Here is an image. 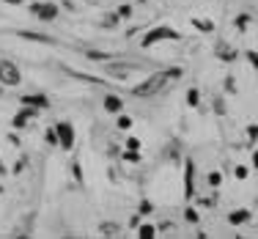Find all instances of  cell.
I'll return each mask as SVG.
<instances>
[{
  "instance_id": "1",
  "label": "cell",
  "mask_w": 258,
  "mask_h": 239,
  "mask_svg": "<svg viewBox=\"0 0 258 239\" xmlns=\"http://www.w3.org/2000/svg\"><path fill=\"white\" fill-rule=\"evenodd\" d=\"M184 75V72L179 69V66H168V69H159V72H154V75H151L149 80H143V83H138L132 88V94L135 96H157L159 91H165L168 88L170 83H173V80H179Z\"/></svg>"
},
{
  "instance_id": "2",
  "label": "cell",
  "mask_w": 258,
  "mask_h": 239,
  "mask_svg": "<svg viewBox=\"0 0 258 239\" xmlns=\"http://www.w3.org/2000/svg\"><path fill=\"white\" fill-rule=\"evenodd\" d=\"M181 39V33L176 28H170V25H157V28H151L149 33L140 39V50H151L154 44H159V41H179Z\"/></svg>"
},
{
  "instance_id": "3",
  "label": "cell",
  "mask_w": 258,
  "mask_h": 239,
  "mask_svg": "<svg viewBox=\"0 0 258 239\" xmlns=\"http://www.w3.org/2000/svg\"><path fill=\"white\" fill-rule=\"evenodd\" d=\"M143 69H146L143 64H132V61H115V64H107V61H104V72L115 80H129L135 72H143Z\"/></svg>"
},
{
  "instance_id": "4",
  "label": "cell",
  "mask_w": 258,
  "mask_h": 239,
  "mask_svg": "<svg viewBox=\"0 0 258 239\" xmlns=\"http://www.w3.org/2000/svg\"><path fill=\"white\" fill-rule=\"evenodd\" d=\"M20 83H22L20 66L9 58H0V85H3V88H17Z\"/></svg>"
},
{
  "instance_id": "5",
  "label": "cell",
  "mask_w": 258,
  "mask_h": 239,
  "mask_svg": "<svg viewBox=\"0 0 258 239\" xmlns=\"http://www.w3.org/2000/svg\"><path fill=\"white\" fill-rule=\"evenodd\" d=\"M55 135H58V149H63V151L75 149L77 132H75V127H72L69 121H58V124H55Z\"/></svg>"
},
{
  "instance_id": "6",
  "label": "cell",
  "mask_w": 258,
  "mask_h": 239,
  "mask_svg": "<svg viewBox=\"0 0 258 239\" xmlns=\"http://www.w3.org/2000/svg\"><path fill=\"white\" fill-rule=\"evenodd\" d=\"M28 14H33L36 20H41V22H52L55 17H58V6L50 3V0H41V3H30V6H28Z\"/></svg>"
},
{
  "instance_id": "7",
  "label": "cell",
  "mask_w": 258,
  "mask_h": 239,
  "mask_svg": "<svg viewBox=\"0 0 258 239\" xmlns=\"http://www.w3.org/2000/svg\"><path fill=\"white\" fill-rule=\"evenodd\" d=\"M41 110H36V107H28V105H22L20 110H17L14 113V118H11V127H14V130H25V127L30 124V121L36 118V115H39Z\"/></svg>"
},
{
  "instance_id": "8",
  "label": "cell",
  "mask_w": 258,
  "mask_h": 239,
  "mask_svg": "<svg viewBox=\"0 0 258 239\" xmlns=\"http://www.w3.org/2000/svg\"><path fill=\"white\" fill-rule=\"evenodd\" d=\"M184 198L192 201L195 198V162L192 159H184Z\"/></svg>"
},
{
  "instance_id": "9",
  "label": "cell",
  "mask_w": 258,
  "mask_h": 239,
  "mask_svg": "<svg viewBox=\"0 0 258 239\" xmlns=\"http://www.w3.org/2000/svg\"><path fill=\"white\" fill-rule=\"evenodd\" d=\"M20 102L28 105V107H36V110L50 107V96H44V94H25V96H20Z\"/></svg>"
},
{
  "instance_id": "10",
  "label": "cell",
  "mask_w": 258,
  "mask_h": 239,
  "mask_svg": "<svg viewBox=\"0 0 258 239\" xmlns=\"http://www.w3.org/2000/svg\"><path fill=\"white\" fill-rule=\"evenodd\" d=\"M17 36L25 39V41H39V44H58V39L44 36V33H36V30H17Z\"/></svg>"
},
{
  "instance_id": "11",
  "label": "cell",
  "mask_w": 258,
  "mask_h": 239,
  "mask_svg": "<svg viewBox=\"0 0 258 239\" xmlns=\"http://www.w3.org/2000/svg\"><path fill=\"white\" fill-rule=\"evenodd\" d=\"M250 220H253V212H250V209H233L228 214V223L231 225H244V223H250Z\"/></svg>"
},
{
  "instance_id": "12",
  "label": "cell",
  "mask_w": 258,
  "mask_h": 239,
  "mask_svg": "<svg viewBox=\"0 0 258 239\" xmlns=\"http://www.w3.org/2000/svg\"><path fill=\"white\" fill-rule=\"evenodd\" d=\"M104 110H107V113H115V115H118L121 110H124V102H121V96H118V94H107V96H104Z\"/></svg>"
},
{
  "instance_id": "13",
  "label": "cell",
  "mask_w": 258,
  "mask_h": 239,
  "mask_svg": "<svg viewBox=\"0 0 258 239\" xmlns=\"http://www.w3.org/2000/svg\"><path fill=\"white\" fill-rule=\"evenodd\" d=\"M217 55H220V61H225V64H231V61H236V50L228 44H220L217 47Z\"/></svg>"
},
{
  "instance_id": "14",
  "label": "cell",
  "mask_w": 258,
  "mask_h": 239,
  "mask_svg": "<svg viewBox=\"0 0 258 239\" xmlns=\"http://www.w3.org/2000/svg\"><path fill=\"white\" fill-rule=\"evenodd\" d=\"M192 28L201 30V33H214V22L212 20H201V17H195V20H192Z\"/></svg>"
},
{
  "instance_id": "15",
  "label": "cell",
  "mask_w": 258,
  "mask_h": 239,
  "mask_svg": "<svg viewBox=\"0 0 258 239\" xmlns=\"http://www.w3.org/2000/svg\"><path fill=\"white\" fill-rule=\"evenodd\" d=\"M99 234L102 236H118L121 234V225L118 223H102L99 225Z\"/></svg>"
},
{
  "instance_id": "16",
  "label": "cell",
  "mask_w": 258,
  "mask_h": 239,
  "mask_svg": "<svg viewBox=\"0 0 258 239\" xmlns=\"http://www.w3.org/2000/svg\"><path fill=\"white\" fill-rule=\"evenodd\" d=\"M138 236L140 239H154L157 236V228H154V225H149V223H140L138 225Z\"/></svg>"
},
{
  "instance_id": "17",
  "label": "cell",
  "mask_w": 258,
  "mask_h": 239,
  "mask_svg": "<svg viewBox=\"0 0 258 239\" xmlns=\"http://www.w3.org/2000/svg\"><path fill=\"white\" fill-rule=\"evenodd\" d=\"M187 105L189 107H201V91L198 88H189L187 91Z\"/></svg>"
},
{
  "instance_id": "18",
  "label": "cell",
  "mask_w": 258,
  "mask_h": 239,
  "mask_svg": "<svg viewBox=\"0 0 258 239\" xmlns=\"http://www.w3.org/2000/svg\"><path fill=\"white\" fill-rule=\"evenodd\" d=\"M72 176H75L77 185H83V165H80V159H72Z\"/></svg>"
},
{
  "instance_id": "19",
  "label": "cell",
  "mask_w": 258,
  "mask_h": 239,
  "mask_svg": "<svg viewBox=\"0 0 258 239\" xmlns=\"http://www.w3.org/2000/svg\"><path fill=\"white\" fill-rule=\"evenodd\" d=\"M115 127H118V130H132V118H129V115H124V113H118V118H115Z\"/></svg>"
},
{
  "instance_id": "20",
  "label": "cell",
  "mask_w": 258,
  "mask_h": 239,
  "mask_svg": "<svg viewBox=\"0 0 258 239\" xmlns=\"http://www.w3.org/2000/svg\"><path fill=\"white\" fill-rule=\"evenodd\" d=\"M250 22H253V14H247V11H244V14H239V17H236V28H239V30H244V28L250 25Z\"/></svg>"
},
{
  "instance_id": "21",
  "label": "cell",
  "mask_w": 258,
  "mask_h": 239,
  "mask_svg": "<svg viewBox=\"0 0 258 239\" xmlns=\"http://www.w3.org/2000/svg\"><path fill=\"white\" fill-rule=\"evenodd\" d=\"M184 220H187V223H198L201 220V214H198V209H192V206H187V209H184Z\"/></svg>"
},
{
  "instance_id": "22",
  "label": "cell",
  "mask_w": 258,
  "mask_h": 239,
  "mask_svg": "<svg viewBox=\"0 0 258 239\" xmlns=\"http://www.w3.org/2000/svg\"><path fill=\"white\" fill-rule=\"evenodd\" d=\"M85 55H88L91 61H102V64H104L107 58H113V55H107V52H99V50H91V52H85Z\"/></svg>"
},
{
  "instance_id": "23",
  "label": "cell",
  "mask_w": 258,
  "mask_h": 239,
  "mask_svg": "<svg viewBox=\"0 0 258 239\" xmlns=\"http://www.w3.org/2000/svg\"><path fill=\"white\" fill-rule=\"evenodd\" d=\"M209 185L220 187V185H223V173H220V170H212V173H209Z\"/></svg>"
},
{
  "instance_id": "24",
  "label": "cell",
  "mask_w": 258,
  "mask_h": 239,
  "mask_svg": "<svg viewBox=\"0 0 258 239\" xmlns=\"http://www.w3.org/2000/svg\"><path fill=\"white\" fill-rule=\"evenodd\" d=\"M44 140L50 146H58V135H55V127H47V132H44Z\"/></svg>"
},
{
  "instance_id": "25",
  "label": "cell",
  "mask_w": 258,
  "mask_h": 239,
  "mask_svg": "<svg viewBox=\"0 0 258 239\" xmlns=\"http://www.w3.org/2000/svg\"><path fill=\"white\" fill-rule=\"evenodd\" d=\"M154 212V206H151V201H140V206H138V214H151Z\"/></svg>"
},
{
  "instance_id": "26",
  "label": "cell",
  "mask_w": 258,
  "mask_h": 239,
  "mask_svg": "<svg viewBox=\"0 0 258 239\" xmlns=\"http://www.w3.org/2000/svg\"><path fill=\"white\" fill-rule=\"evenodd\" d=\"M124 159H126V162H140V151H135V149H126Z\"/></svg>"
},
{
  "instance_id": "27",
  "label": "cell",
  "mask_w": 258,
  "mask_h": 239,
  "mask_svg": "<svg viewBox=\"0 0 258 239\" xmlns=\"http://www.w3.org/2000/svg\"><path fill=\"white\" fill-rule=\"evenodd\" d=\"M118 17L121 20H129L132 17V6H118Z\"/></svg>"
},
{
  "instance_id": "28",
  "label": "cell",
  "mask_w": 258,
  "mask_h": 239,
  "mask_svg": "<svg viewBox=\"0 0 258 239\" xmlns=\"http://www.w3.org/2000/svg\"><path fill=\"white\" fill-rule=\"evenodd\" d=\"M233 176H236V179H247V168H244V165H236V170H233Z\"/></svg>"
},
{
  "instance_id": "29",
  "label": "cell",
  "mask_w": 258,
  "mask_h": 239,
  "mask_svg": "<svg viewBox=\"0 0 258 239\" xmlns=\"http://www.w3.org/2000/svg\"><path fill=\"white\" fill-rule=\"evenodd\" d=\"M247 61H250V66H253V69H258V52L255 50H247Z\"/></svg>"
},
{
  "instance_id": "30",
  "label": "cell",
  "mask_w": 258,
  "mask_h": 239,
  "mask_svg": "<svg viewBox=\"0 0 258 239\" xmlns=\"http://www.w3.org/2000/svg\"><path fill=\"white\" fill-rule=\"evenodd\" d=\"M247 135H250V146H255V135H258L255 124H250V127H247Z\"/></svg>"
},
{
  "instance_id": "31",
  "label": "cell",
  "mask_w": 258,
  "mask_h": 239,
  "mask_svg": "<svg viewBox=\"0 0 258 239\" xmlns=\"http://www.w3.org/2000/svg\"><path fill=\"white\" fill-rule=\"evenodd\" d=\"M126 149H135V151H140V140H138V138H129V140H126Z\"/></svg>"
},
{
  "instance_id": "32",
  "label": "cell",
  "mask_w": 258,
  "mask_h": 239,
  "mask_svg": "<svg viewBox=\"0 0 258 239\" xmlns=\"http://www.w3.org/2000/svg\"><path fill=\"white\" fill-rule=\"evenodd\" d=\"M25 165H28V159H25V157H20V162L14 165V173H22V168H25Z\"/></svg>"
},
{
  "instance_id": "33",
  "label": "cell",
  "mask_w": 258,
  "mask_h": 239,
  "mask_svg": "<svg viewBox=\"0 0 258 239\" xmlns=\"http://www.w3.org/2000/svg\"><path fill=\"white\" fill-rule=\"evenodd\" d=\"M140 217H143V214L135 212V214H132V220H129V225H132V228H138V225H140Z\"/></svg>"
},
{
  "instance_id": "34",
  "label": "cell",
  "mask_w": 258,
  "mask_h": 239,
  "mask_svg": "<svg viewBox=\"0 0 258 239\" xmlns=\"http://www.w3.org/2000/svg\"><path fill=\"white\" fill-rule=\"evenodd\" d=\"M225 88H228L231 94H233V91H236V85H233V77H225Z\"/></svg>"
},
{
  "instance_id": "35",
  "label": "cell",
  "mask_w": 258,
  "mask_h": 239,
  "mask_svg": "<svg viewBox=\"0 0 258 239\" xmlns=\"http://www.w3.org/2000/svg\"><path fill=\"white\" fill-rule=\"evenodd\" d=\"M6 173H9V168H6V162L0 159V176H6Z\"/></svg>"
},
{
  "instance_id": "36",
  "label": "cell",
  "mask_w": 258,
  "mask_h": 239,
  "mask_svg": "<svg viewBox=\"0 0 258 239\" xmlns=\"http://www.w3.org/2000/svg\"><path fill=\"white\" fill-rule=\"evenodd\" d=\"M3 3H9V6H20V3H25V0H3Z\"/></svg>"
},
{
  "instance_id": "37",
  "label": "cell",
  "mask_w": 258,
  "mask_h": 239,
  "mask_svg": "<svg viewBox=\"0 0 258 239\" xmlns=\"http://www.w3.org/2000/svg\"><path fill=\"white\" fill-rule=\"evenodd\" d=\"M138 3H149V0H138Z\"/></svg>"
},
{
  "instance_id": "38",
  "label": "cell",
  "mask_w": 258,
  "mask_h": 239,
  "mask_svg": "<svg viewBox=\"0 0 258 239\" xmlns=\"http://www.w3.org/2000/svg\"><path fill=\"white\" fill-rule=\"evenodd\" d=\"M0 96H3V85H0Z\"/></svg>"
},
{
  "instance_id": "39",
  "label": "cell",
  "mask_w": 258,
  "mask_h": 239,
  "mask_svg": "<svg viewBox=\"0 0 258 239\" xmlns=\"http://www.w3.org/2000/svg\"><path fill=\"white\" fill-rule=\"evenodd\" d=\"M0 193H3V187H0Z\"/></svg>"
}]
</instances>
